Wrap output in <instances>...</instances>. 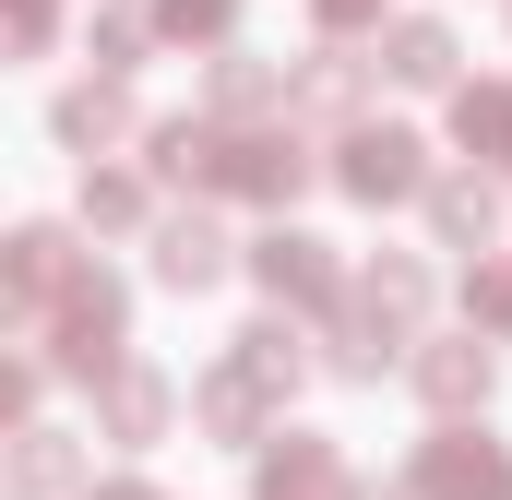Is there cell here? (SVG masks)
Segmentation results:
<instances>
[{
	"mask_svg": "<svg viewBox=\"0 0 512 500\" xmlns=\"http://www.w3.org/2000/svg\"><path fill=\"white\" fill-rule=\"evenodd\" d=\"M120 322H131V298H120V274H84L72 298H60V370H84V381H108L120 370Z\"/></svg>",
	"mask_w": 512,
	"mask_h": 500,
	"instance_id": "1",
	"label": "cell"
},
{
	"mask_svg": "<svg viewBox=\"0 0 512 500\" xmlns=\"http://www.w3.org/2000/svg\"><path fill=\"white\" fill-rule=\"evenodd\" d=\"M417 500H512V453L477 441V429H441L417 453Z\"/></svg>",
	"mask_w": 512,
	"mask_h": 500,
	"instance_id": "2",
	"label": "cell"
},
{
	"mask_svg": "<svg viewBox=\"0 0 512 500\" xmlns=\"http://www.w3.org/2000/svg\"><path fill=\"white\" fill-rule=\"evenodd\" d=\"M334 179H346L358 203H429V167H417V131H346Z\"/></svg>",
	"mask_w": 512,
	"mask_h": 500,
	"instance_id": "3",
	"label": "cell"
},
{
	"mask_svg": "<svg viewBox=\"0 0 512 500\" xmlns=\"http://www.w3.org/2000/svg\"><path fill=\"white\" fill-rule=\"evenodd\" d=\"M251 274L286 298V310H334L346 298V274H334V250L322 239H298V227H274V239H251Z\"/></svg>",
	"mask_w": 512,
	"mask_h": 500,
	"instance_id": "4",
	"label": "cell"
},
{
	"mask_svg": "<svg viewBox=\"0 0 512 500\" xmlns=\"http://www.w3.org/2000/svg\"><path fill=\"white\" fill-rule=\"evenodd\" d=\"M501 179H429V227H441V250H477L489 262V239H501Z\"/></svg>",
	"mask_w": 512,
	"mask_h": 500,
	"instance_id": "5",
	"label": "cell"
},
{
	"mask_svg": "<svg viewBox=\"0 0 512 500\" xmlns=\"http://www.w3.org/2000/svg\"><path fill=\"white\" fill-rule=\"evenodd\" d=\"M227 191H251V203H298V191H310V155H298V131H239V155H227Z\"/></svg>",
	"mask_w": 512,
	"mask_h": 500,
	"instance_id": "6",
	"label": "cell"
},
{
	"mask_svg": "<svg viewBox=\"0 0 512 500\" xmlns=\"http://www.w3.org/2000/svg\"><path fill=\"white\" fill-rule=\"evenodd\" d=\"M227 155H239L227 120H155V167L191 179V191H227Z\"/></svg>",
	"mask_w": 512,
	"mask_h": 500,
	"instance_id": "7",
	"label": "cell"
},
{
	"mask_svg": "<svg viewBox=\"0 0 512 500\" xmlns=\"http://www.w3.org/2000/svg\"><path fill=\"white\" fill-rule=\"evenodd\" d=\"M155 274H167L179 298H203V286L227 274V239H215V215H167V227H155Z\"/></svg>",
	"mask_w": 512,
	"mask_h": 500,
	"instance_id": "8",
	"label": "cell"
},
{
	"mask_svg": "<svg viewBox=\"0 0 512 500\" xmlns=\"http://www.w3.org/2000/svg\"><path fill=\"white\" fill-rule=\"evenodd\" d=\"M346 298H358V310H370L382 334H417V310H429V262H405V250H393V262H370V274H358Z\"/></svg>",
	"mask_w": 512,
	"mask_h": 500,
	"instance_id": "9",
	"label": "cell"
},
{
	"mask_svg": "<svg viewBox=\"0 0 512 500\" xmlns=\"http://www.w3.org/2000/svg\"><path fill=\"white\" fill-rule=\"evenodd\" d=\"M262 500H358V489H346V453L334 441H286L262 465Z\"/></svg>",
	"mask_w": 512,
	"mask_h": 500,
	"instance_id": "10",
	"label": "cell"
},
{
	"mask_svg": "<svg viewBox=\"0 0 512 500\" xmlns=\"http://www.w3.org/2000/svg\"><path fill=\"white\" fill-rule=\"evenodd\" d=\"M72 286H84V274H72V239H60V227H24V239H12V298H24V310H36V298H72Z\"/></svg>",
	"mask_w": 512,
	"mask_h": 500,
	"instance_id": "11",
	"label": "cell"
},
{
	"mask_svg": "<svg viewBox=\"0 0 512 500\" xmlns=\"http://www.w3.org/2000/svg\"><path fill=\"white\" fill-rule=\"evenodd\" d=\"M417 393H429L441 417L489 405V346H429V358H417Z\"/></svg>",
	"mask_w": 512,
	"mask_h": 500,
	"instance_id": "12",
	"label": "cell"
},
{
	"mask_svg": "<svg viewBox=\"0 0 512 500\" xmlns=\"http://www.w3.org/2000/svg\"><path fill=\"white\" fill-rule=\"evenodd\" d=\"M96 417H108V441H155V429H167V381L155 370H108Z\"/></svg>",
	"mask_w": 512,
	"mask_h": 500,
	"instance_id": "13",
	"label": "cell"
},
{
	"mask_svg": "<svg viewBox=\"0 0 512 500\" xmlns=\"http://www.w3.org/2000/svg\"><path fill=\"white\" fill-rule=\"evenodd\" d=\"M191 405H203V429H215V441H251V429H262V405H274V393H262V381L239 370V358H227V370L203 381Z\"/></svg>",
	"mask_w": 512,
	"mask_h": 500,
	"instance_id": "14",
	"label": "cell"
},
{
	"mask_svg": "<svg viewBox=\"0 0 512 500\" xmlns=\"http://www.w3.org/2000/svg\"><path fill=\"white\" fill-rule=\"evenodd\" d=\"M393 84H417V96H429V84H453V24H429V12H417V24H393V60H382Z\"/></svg>",
	"mask_w": 512,
	"mask_h": 500,
	"instance_id": "15",
	"label": "cell"
},
{
	"mask_svg": "<svg viewBox=\"0 0 512 500\" xmlns=\"http://www.w3.org/2000/svg\"><path fill=\"white\" fill-rule=\"evenodd\" d=\"M274 96H286V72H274L262 48H227V60H215V120H239V108H274Z\"/></svg>",
	"mask_w": 512,
	"mask_h": 500,
	"instance_id": "16",
	"label": "cell"
},
{
	"mask_svg": "<svg viewBox=\"0 0 512 500\" xmlns=\"http://www.w3.org/2000/svg\"><path fill=\"white\" fill-rule=\"evenodd\" d=\"M120 131H131L120 84H72V96H60V143H120Z\"/></svg>",
	"mask_w": 512,
	"mask_h": 500,
	"instance_id": "17",
	"label": "cell"
},
{
	"mask_svg": "<svg viewBox=\"0 0 512 500\" xmlns=\"http://www.w3.org/2000/svg\"><path fill=\"white\" fill-rule=\"evenodd\" d=\"M453 131H465L477 155L512 167V96H501V84H453Z\"/></svg>",
	"mask_w": 512,
	"mask_h": 500,
	"instance_id": "18",
	"label": "cell"
},
{
	"mask_svg": "<svg viewBox=\"0 0 512 500\" xmlns=\"http://www.w3.org/2000/svg\"><path fill=\"white\" fill-rule=\"evenodd\" d=\"M12 477H24V500H48V489H72L84 465H72V441H60V429H24V441H12Z\"/></svg>",
	"mask_w": 512,
	"mask_h": 500,
	"instance_id": "19",
	"label": "cell"
},
{
	"mask_svg": "<svg viewBox=\"0 0 512 500\" xmlns=\"http://www.w3.org/2000/svg\"><path fill=\"white\" fill-rule=\"evenodd\" d=\"M239 370H251L262 393H286V381H298V334H286V322H251V334H239Z\"/></svg>",
	"mask_w": 512,
	"mask_h": 500,
	"instance_id": "20",
	"label": "cell"
},
{
	"mask_svg": "<svg viewBox=\"0 0 512 500\" xmlns=\"http://www.w3.org/2000/svg\"><path fill=\"white\" fill-rule=\"evenodd\" d=\"M84 227H143V179H84Z\"/></svg>",
	"mask_w": 512,
	"mask_h": 500,
	"instance_id": "21",
	"label": "cell"
},
{
	"mask_svg": "<svg viewBox=\"0 0 512 500\" xmlns=\"http://www.w3.org/2000/svg\"><path fill=\"white\" fill-rule=\"evenodd\" d=\"M465 310H477L489 334H512V262H477V274H465Z\"/></svg>",
	"mask_w": 512,
	"mask_h": 500,
	"instance_id": "22",
	"label": "cell"
},
{
	"mask_svg": "<svg viewBox=\"0 0 512 500\" xmlns=\"http://www.w3.org/2000/svg\"><path fill=\"white\" fill-rule=\"evenodd\" d=\"M155 24H167V36H227L239 0H155Z\"/></svg>",
	"mask_w": 512,
	"mask_h": 500,
	"instance_id": "23",
	"label": "cell"
},
{
	"mask_svg": "<svg viewBox=\"0 0 512 500\" xmlns=\"http://www.w3.org/2000/svg\"><path fill=\"white\" fill-rule=\"evenodd\" d=\"M298 96H310V108H358V60H310Z\"/></svg>",
	"mask_w": 512,
	"mask_h": 500,
	"instance_id": "24",
	"label": "cell"
},
{
	"mask_svg": "<svg viewBox=\"0 0 512 500\" xmlns=\"http://www.w3.org/2000/svg\"><path fill=\"white\" fill-rule=\"evenodd\" d=\"M131 48H143V12H96V60L131 72Z\"/></svg>",
	"mask_w": 512,
	"mask_h": 500,
	"instance_id": "25",
	"label": "cell"
},
{
	"mask_svg": "<svg viewBox=\"0 0 512 500\" xmlns=\"http://www.w3.org/2000/svg\"><path fill=\"white\" fill-rule=\"evenodd\" d=\"M12 48H48V0H12Z\"/></svg>",
	"mask_w": 512,
	"mask_h": 500,
	"instance_id": "26",
	"label": "cell"
},
{
	"mask_svg": "<svg viewBox=\"0 0 512 500\" xmlns=\"http://www.w3.org/2000/svg\"><path fill=\"white\" fill-rule=\"evenodd\" d=\"M310 12H322V24H334V36H358V24H370V12H382V0H310Z\"/></svg>",
	"mask_w": 512,
	"mask_h": 500,
	"instance_id": "27",
	"label": "cell"
},
{
	"mask_svg": "<svg viewBox=\"0 0 512 500\" xmlns=\"http://www.w3.org/2000/svg\"><path fill=\"white\" fill-rule=\"evenodd\" d=\"M84 500H155V489H143V477H120V489H84Z\"/></svg>",
	"mask_w": 512,
	"mask_h": 500,
	"instance_id": "28",
	"label": "cell"
},
{
	"mask_svg": "<svg viewBox=\"0 0 512 500\" xmlns=\"http://www.w3.org/2000/svg\"><path fill=\"white\" fill-rule=\"evenodd\" d=\"M358 500H417V489H358Z\"/></svg>",
	"mask_w": 512,
	"mask_h": 500,
	"instance_id": "29",
	"label": "cell"
}]
</instances>
